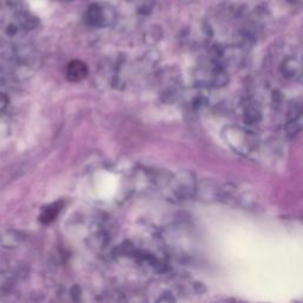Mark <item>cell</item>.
Wrapping results in <instances>:
<instances>
[{
  "label": "cell",
  "instance_id": "cell-6",
  "mask_svg": "<svg viewBox=\"0 0 303 303\" xmlns=\"http://www.w3.org/2000/svg\"><path fill=\"white\" fill-rule=\"evenodd\" d=\"M303 120V117L299 120H294V121H288L286 125V134L288 135L289 138H294L299 134L300 132L303 129V125L301 121Z\"/></svg>",
  "mask_w": 303,
  "mask_h": 303
},
{
  "label": "cell",
  "instance_id": "cell-4",
  "mask_svg": "<svg viewBox=\"0 0 303 303\" xmlns=\"http://www.w3.org/2000/svg\"><path fill=\"white\" fill-rule=\"evenodd\" d=\"M299 71V63L293 58H288L282 64V74L287 78H293L296 76Z\"/></svg>",
  "mask_w": 303,
  "mask_h": 303
},
{
  "label": "cell",
  "instance_id": "cell-3",
  "mask_svg": "<svg viewBox=\"0 0 303 303\" xmlns=\"http://www.w3.org/2000/svg\"><path fill=\"white\" fill-rule=\"evenodd\" d=\"M261 119H262L261 110H259L257 107L248 106L245 109H244V121H245L246 125L249 126L257 125V123L261 121Z\"/></svg>",
  "mask_w": 303,
  "mask_h": 303
},
{
  "label": "cell",
  "instance_id": "cell-1",
  "mask_svg": "<svg viewBox=\"0 0 303 303\" xmlns=\"http://www.w3.org/2000/svg\"><path fill=\"white\" fill-rule=\"evenodd\" d=\"M86 76H88V67L84 62H70L67 68V77L70 82H81Z\"/></svg>",
  "mask_w": 303,
  "mask_h": 303
},
{
  "label": "cell",
  "instance_id": "cell-2",
  "mask_svg": "<svg viewBox=\"0 0 303 303\" xmlns=\"http://www.w3.org/2000/svg\"><path fill=\"white\" fill-rule=\"evenodd\" d=\"M62 206H63V203L62 202H56L54 204L45 206L44 209L42 210L41 216H39V221H41L43 224H50V223L54 222L56 217L60 215Z\"/></svg>",
  "mask_w": 303,
  "mask_h": 303
},
{
  "label": "cell",
  "instance_id": "cell-5",
  "mask_svg": "<svg viewBox=\"0 0 303 303\" xmlns=\"http://www.w3.org/2000/svg\"><path fill=\"white\" fill-rule=\"evenodd\" d=\"M303 117V104L300 102H292L288 108V121H294Z\"/></svg>",
  "mask_w": 303,
  "mask_h": 303
}]
</instances>
